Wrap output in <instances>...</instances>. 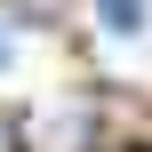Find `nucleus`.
I'll list each match as a JSON object with an SVG mask.
<instances>
[{"instance_id": "nucleus-1", "label": "nucleus", "mask_w": 152, "mask_h": 152, "mask_svg": "<svg viewBox=\"0 0 152 152\" xmlns=\"http://www.w3.org/2000/svg\"><path fill=\"white\" fill-rule=\"evenodd\" d=\"M24 152H96V112L64 104V112L32 120V128H24Z\"/></svg>"}, {"instance_id": "nucleus-2", "label": "nucleus", "mask_w": 152, "mask_h": 152, "mask_svg": "<svg viewBox=\"0 0 152 152\" xmlns=\"http://www.w3.org/2000/svg\"><path fill=\"white\" fill-rule=\"evenodd\" d=\"M144 0H96V24H104V32H144Z\"/></svg>"}, {"instance_id": "nucleus-3", "label": "nucleus", "mask_w": 152, "mask_h": 152, "mask_svg": "<svg viewBox=\"0 0 152 152\" xmlns=\"http://www.w3.org/2000/svg\"><path fill=\"white\" fill-rule=\"evenodd\" d=\"M8 64H16V40H8V24H0V72H8Z\"/></svg>"}]
</instances>
